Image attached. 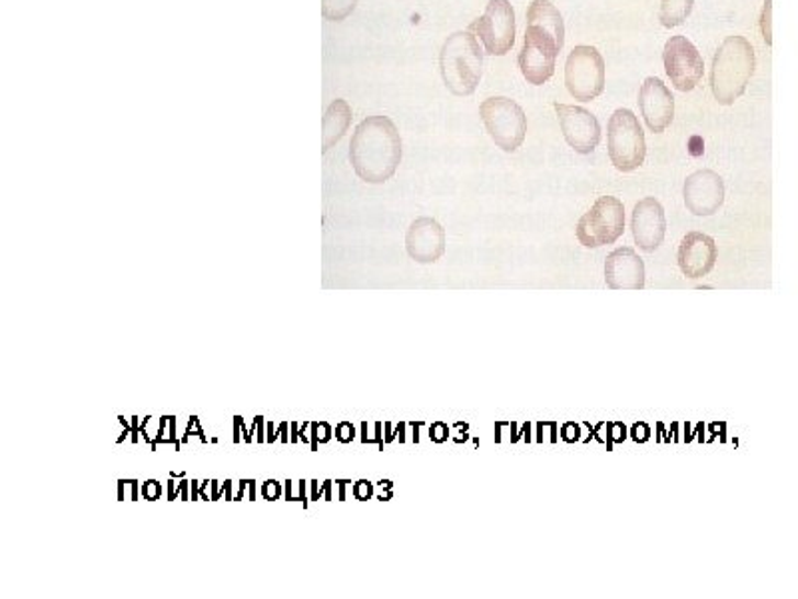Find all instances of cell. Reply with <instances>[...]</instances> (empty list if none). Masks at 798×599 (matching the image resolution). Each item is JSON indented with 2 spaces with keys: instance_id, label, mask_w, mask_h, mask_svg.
I'll return each mask as SVG.
<instances>
[{
  "instance_id": "6da1fadb",
  "label": "cell",
  "mask_w": 798,
  "mask_h": 599,
  "mask_svg": "<svg viewBox=\"0 0 798 599\" xmlns=\"http://www.w3.org/2000/svg\"><path fill=\"white\" fill-rule=\"evenodd\" d=\"M565 43V24L551 0H533L527 9L526 43L519 68L533 87L546 84L555 72V60Z\"/></svg>"
},
{
  "instance_id": "7a4b0ae2",
  "label": "cell",
  "mask_w": 798,
  "mask_h": 599,
  "mask_svg": "<svg viewBox=\"0 0 798 599\" xmlns=\"http://www.w3.org/2000/svg\"><path fill=\"white\" fill-rule=\"evenodd\" d=\"M351 167L370 184H383L394 177L402 162V136L387 116H368L353 131Z\"/></svg>"
},
{
  "instance_id": "3957f363",
  "label": "cell",
  "mask_w": 798,
  "mask_h": 599,
  "mask_svg": "<svg viewBox=\"0 0 798 599\" xmlns=\"http://www.w3.org/2000/svg\"><path fill=\"white\" fill-rule=\"evenodd\" d=\"M755 48L743 36L724 38L712 58L711 89L722 106L733 104L743 97L751 77L755 75Z\"/></svg>"
},
{
  "instance_id": "277c9868",
  "label": "cell",
  "mask_w": 798,
  "mask_h": 599,
  "mask_svg": "<svg viewBox=\"0 0 798 599\" xmlns=\"http://www.w3.org/2000/svg\"><path fill=\"white\" fill-rule=\"evenodd\" d=\"M439 70L446 89L456 97H470L483 75L482 48L471 31H458L441 46Z\"/></svg>"
},
{
  "instance_id": "5b68a950",
  "label": "cell",
  "mask_w": 798,
  "mask_h": 599,
  "mask_svg": "<svg viewBox=\"0 0 798 599\" xmlns=\"http://www.w3.org/2000/svg\"><path fill=\"white\" fill-rule=\"evenodd\" d=\"M607 150L612 167L619 172H633L645 162V134L634 112L619 109L607 126Z\"/></svg>"
},
{
  "instance_id": "8992f818",
  "label": "cell",
  "mask_w": 798,
  "mask_h": 599,
  "mask_svg": "<svg viewBox=\"0 0 798 599\" xmlns=\"http://www.w3.org/2000/svg\"><path fill=\"white\" fill-rule=\"evenodd\" d=\"M483 124L504 152L519 150L527 134V116L524 109L512 99L492 97L480 106Z\"/></svg>"
},
{
  "instance_id": "52a82bcc",
  "label": "cell",
  "mask_w": 798,
  "mask_h": 599,
  "mask_svg": "<svg viewBox=\"0 0 798 599\" xmlns=\"http://www.w3.org/2000/svg\"><path fill=\"white\" fill-rule=\"evenodd\" d=\"M623 202L615 196H602L577 224V240L585 248H602L617 242L625 233Z\"/></svg>"
},
{
  "instance_id": "ba28073f",
  "label": "cell",
  "mask_w": 798,
  "mask_h": 599,
  "mask_svg": "<svg viewBox=\"0 0 798 599\" xmlns=\"http://www.w3.org/2000/svg\"><path fill=\"white\" fill-rule=\"evenodd\" d=\"M565 84L569 94L580 102H591L602 97L605 89V63L602 53L587 45L573 48L565 65Z\"/></svg>"
},
{
  "instance_id": "9c48e42d",
  "label": "cell",
  "mask_w": 798,
  "mask_h": 599,
  "mask_svg": "<svg viewBox=\"0 0 798 599\" xmlns=\"http://www.w3.org/2000/svg\"><path fill=\"white\" fill-rule=\"evenodd\" d=\"M515 11L509 0H490L485 14L471 24L482 38L483 48L493 56H504L515 45Z\"/></svg>"
},
{
  "instance_id": "30bf717a",
  "label": "cell",
  "mask_w": 798,
  "mask_h": 599,
  "mask_svg": "<svg viewBox=\"0 0 798 599\" xmlns=\"http://www.w3.org/2000/svg\"><path fill=\"white\" fill-rule=\"evenodd\" d=\"M663 63H665V70H667L673 87L681 92L697 89V84L705 75L703 56L697 50V46L685 36L668 38L665 50H663Z\"/></svg>"
},
{
  "instance_id": "8fae6325",
  "label": "cell",
  "mask_w": 798,
  "mask_h": 599,
  "mask_svg": "<svg viewBox=\"0 0 798 599\" xmlns=\"http://www.w3.org/2000/svg\"><path fill=\"white\" fill-rule=\"evenodd\" d=\"M559 124L567 145L580 152L591 155L602 143V124L589 111L573 104H555Z\"/></svg>"
},
{
  "instance_id": "7c38bea8",
  "label": "cell",
  "mask_w": 798,
  "mask_h": 599,
  "mask_svg": "<svg viewBox=\"0 0 798 599\" xmlns=\"http://www.w3.org/2000/svg\"><path fill=\"white\" fill-rule=\"evenodd\" d=\"M631 233H633L637 248L647 255H653L661 248V245L665 242V234H667V218H665V208L659 200L647 196L634 204Z\"/></svg>"
},
{
  "instance_id": "4fadbf2b",
  "label": "cell",
  "mask_w": 798,
  "mask_h": 599,
  "mask_svg": "<svg viewBox=\"0 0 798 599\" xmlns=\"http://www.w3.org/2000/svg\"><path fill=\"white\" fill-rule=\"evenodd\" d=\"M685 206L695 216H712L721 211L724 202V182L715 170H697L685 180L683 187Z\"/></svg>"
},
{
  "instance_id": "5bb4252c",
  "label": "cell",
  "mask_w": 798,
  "mask_h": 599,
  "mask_svg": "<svg viewBox=\"0 0 798 599\" xmlns=\"http://www.w3.org/2000/svg\"><path fill=\"white\" fill-rule=\"evenodd\" d=\"M405 250L419 264H434L446 255V230L436 218H417L405 234Z\"/></svg>"
},
{
  "instance_id": "9a60e30c",
  "label": "cell",
  "mask_w": 798,
  "mask_h": 599,
  "mask_svg": "<svg viewBox=\"0 0 798 599\" xmlns=\"http://www.w3.org/2000/svg\"><path fill=\"white\" fill-rule=\"evenodd\" d=\"M719 250L717 242L709 234L689 233L681 240L678 246L677 264L683 276L689 280H699L711 274L717 264Z\"/></svg>"
},
{
  "instance_id": "2e32d148",
  "label": "cell",
  "mask_w": 798,
  "mask_h": 599,
  "mask_svg": "<svg viewBox=\"0 0 798 599\" xmlns=\"http://www.w3.org/2000/svg\"><path fill=\"white\" fill-rule=\"evenodd\" d=\"M605 284L611 290L645 289V262L629 246L612 250L605 258Z\"/></svg>"
},
{
  "instance_id": "e0dca14e",
  "label": "cell",
  "mask_w": 798,
  "mask_h": 599,
  "mask_svg": "<svg viewBox=\"0 0 798 599\" xmlns=\"http://www.w3.org/2000/svg\"><path fill=\"white\" fill-rule=\"evenodd\" d=\"M639 106L655 134L665 133L675 116V99L661 78L649 77L639 90Z\"/></svg>"
},
{
  "instance_id": "ac0fdd59",
  "label": "cell",
  "mask_w": 798,
  "mask_h": 599,
  "mask_svg": "<svg viewBox=\"0 0 798 599\" xmlns=\"http://www.w3.org/2000/svg\"><path fill=\"white\" fill-rule=\"evenodd\" d=\"M351 123V109L346 100H334L324 112V128H322V150L328 152L331 146L338 143L344 134L348 133Z\"/></svg>"
},
{
  "instance_id": "d6986e66",
  "label": "cell",
  "mask_w": 798,
  "mask_h": 599,
  "mask_svg": "<svg viewBox=\"0 0 798 599\" xmlns=\"http://www.w3.org/2000/svg\"><path fill=\"white\" fill-rule=\"evenodd\" d=\"M693 4L695 0H661V12H659L661 24L667 29H675L678 24L685 23L693 11Z\"/></svg>"
},
{
  "instance_id": "ffe728a7",
  "label": "cell",
  "mask_w": 798,
  "mask_h": 599,
  "mask_svg": "<svg viewBox=\"0 0 798 599\" xmlns=\"http://www.w3.org/2000/svg\"><path fill=\"white\" fill-rule=\"evenodd\" d=\"M358 0H322V14L329 23H341L356 9Z\"/></svg>"
},
{
  "instance_id": "44dd1931",
  "label": "cell",
  "mask_w": 798,
  "mask_h": 599,
  "mask_svg": "<svg viewBox=\"0 0 798 599\" xmlns=\"http://www.w3.org/2000/svg\"><path fill=\"white\" fill-rule=\"evenodd\" d=\"M768 12H771V0H766L765 14H763V31H765L766 43H771V29H768Z\"/></svg>"
}]
</instances>
